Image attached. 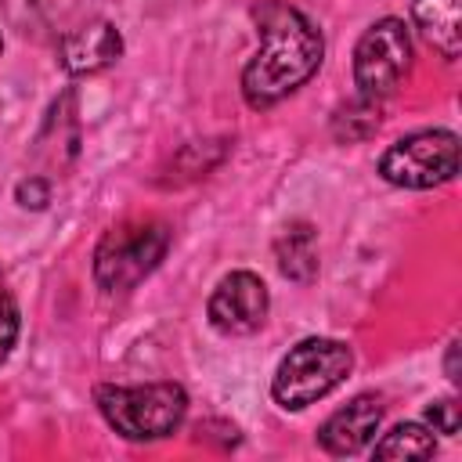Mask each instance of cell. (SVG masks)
<instances>
[{"label":"cell","mask_w":462,"mask_h":462,"mask_svg":"<svg viewBox=\"0 0 462 462\" xmlns=\"http://www.w3.org/2000/svg\"><path fill=\"white\" fill-rule=\"evenodd\" d=\"M253 18L260 51L242 72V94L253 108H271L318 72L325 40L318 25L285 0H260L253 7Z\"/></svg>","instance_id":"obj_1"},{"label":"cell","mask_w":462,"mask_h":462,"mask_svg":"<svg viewBox=\"0 0 462 462\" xmlns=\"http://www.w3.org/2000/svg\"><path fill=\"white\" fill-rule=\"evenodd\" d=\"M97 408L116 433L130 440H159L184 422L188 393L177 383L97 386Z\"/></svg>","instance_id":"obj_2"},{"label":"cell","mask_w":462,"mask_h":462,"mask_svg":"<svg viewBox=\"0 0 462 462\" xmlns=\"http://www.w3.org/2000/svg\"><path fill=\"white\" fill-rule=\"evenodd\" d=\"M354 365V354L346 343L339 339H325V336H310V339H300L278 365L274 372V383H271V393L282 408H307L314 401H321L325 393H332L346 372Z\"/></svg>","instance_id":"obj_3"},{"label":"cell","mask_w":462,"mask_h":462,"mask_svg":"<svg viewBox=\"0 0 462 462\" xmlns=\"http://www.w3.org/2000/svg\"><path fill=\"white\" fill-rule=\"evenodd\" d=\"M170 231L162 220H130L112 227L94 249V278L105 292H126L166 256Z\"/></svg>","instance_id":"obj_4"},{"label":"cell","mask_w":462,"mask_h":462,"mask_svg":"<svg viewBox=\"0 0 462 462\" xmlns=\"http://www.w3.org/2000/svg\"><path fill=\"white\" fill-rule=\"evenodd\" d=\"M383 180L397 188H437L458 173V137L451 130H419L401 137L379 159Z\"/></svg>","instance_id":"obj_5"},{"label":"cell","mask_w":462,"mask_h":462,"mask_svg":"<svg viewBox=\"0 0 462 462\" xmlns=\"http://www.w3.org/2000/svg\"><path fill=\"white\" fill-rule=\"evenodd\" d=\"M411 65V40L401 18H379L354 47V83L361 97H386Z\"/></svg>","instance_id":"obj_6"},{"label":"cell","mask_w":462,"mask_h":462,"mask_svg":"<svg viewBox=\"0 0 462 462\" xmlns=\"http://www.w3.org/2000/svg\"><path fill=\"white\" fill-rule=\"evenodd\" d=\"M267 307H271V292L263 278L253 271H231L227 278H220V285L209 296V321L227 336H245L263 325Z\"/></svg>","instance_id":"obj_7"},{"label":"cell","mask_w":462,"mask_h":462,"mask_svg":"<svg viewBox=\"0 0 462 462\" xmlns=\"http://www.w3.org/2000/svg\"><path fill=\"white\" fill-rule=\"evenodd\" d=\"M379 422H383V401L372 393H361L346 408L325 419V426L318 430V440L328 455H357L361 448L372 444V437L379 433Z\"/></svg>","instance_id":"obj_8"},{"label":"cell","mask_w":462,"mask_h":462,"mask_svg":"<svg viewBox=\"0 0 462 462\" xmlns=\"http://www.w3.org/2000/svg\"><path fill=\"white\" fill-rule=\"evenodd\" d=\"M123 54V36L112 22L97 18V22H87L79 25L76 32H69L61 40V69L72 72V76H90V72H101L108 69L116 58Z\"/></svg>","instance_id":"obj_9"},{"label":"cell","mask_w":462,"mask_h":462,"mask_svg":"<svg viewBox=\"0 0 462 462\" xmlns=\"http://www.w3.org/2000/svg\"><path fill=\"white\" fill-rule=\"evenodd\" d=\"M411 18L426 43L455 61L462 51V0H411Z\"/></svg>","instance_id":"obj_10"},{"label":"cell","mask_w":462,"mask_h":462,"mask_svg":"<svg viewBox=\"0 0 462 462\" xmlns=\"http://www.w3.org/2000/svg\"><path fill=\"white\" fill-rule=\"evenodd\" d=\"M274 253H278V267L285 278L292 282H310L314 271H318V245H314V227L296 220L289 224L278 242H274Z\"/></svg>","instance_id":"obj_11"},{"label":"cell","mask_w":462,"mask_h":462,"mask_svg":"<svg viewBox=\"0 0 462 462\" xmlns=\"http://www.w3.org/2000/svg\"><path fill=\"white\" fill-rule=\"evenodd\" d=\"M433 451V430L422 422H401L375 444V458H430Z\"/></svg>","instance_id":"obj_12"},{"label":"cell","mask_w":462,"mask_h":462,"mask_svg":"<svg viewBox=\"0 0 462 462\" xmlns=\"http://www.w3.org/2000/svg\"><path fill=\"white\" fill-rule=\"evenodd\" d=\"M14 339H18V307H14V300L4 285V274H0V365L7 361Z\"/></svg>","instance_id":"obj_13"},{"label":"cell","mask_w":462,"mask_h":462,"mask_svg":"<svg viewBox=\"0 0 462 462\" xmlns=\"http://www.w3.org/2000/svg\"><path fill=\"white\" fill-rule=\"evenodd\" d=\"M426 419H430V430L433 433H458V408L451 401H433L426 408Z\"/></svg>","instance_id":"obj_14"},{"label":"cell","mask_w":462,"mask_h":462,"mask_svg":"<svg viewBox=\"0 0 462 462\" xmlns=\"http://www.w3.org/2000/svg\"><path fill=\"white\" fill-rule=\"evenodd\" d=\"M47 199H51V184H47L43 177H29V180H22V184H18V202H22V206L43 209V206H47Z\"/></svg>","instance_id":"obj_15"},{"label":"cell","mask_w":462,"mask_h":462,"mask_svg":"<svg viewBox=\"0 0 462 462\" xmlns=\"http://www.w3.org/2000/svg\"><path fill=\"white\" fill-rule=\"evenodd\" d=\"M0 47H4V43H0Z\"/></svg>","instance_id":"obj_16"}]
</instances>
